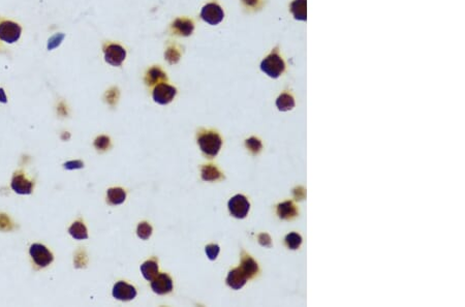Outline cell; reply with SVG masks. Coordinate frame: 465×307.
I'll return each mask as SVG.
<instances>
[{
  "label": "cell",
  "instance_id": "6da1fadb",
  "mask_svg": "<svg viewBox=\"0 0 465 307\" xmlns=\"http://www.w3.org/2000/svg\"><path fill=\"white\" fill-rule=\"evenodd\" d=\"M261 70L273 79H277L284 74L286 71V64L283 57L279 55L278 47L274 48V50L262 61Z\"/></svg>",
  "mask_w": 465,
  "mask_h": 307
},
{
  "label": "cell",
  "instance_id": "7a4b0ae2",
  "mask_svg": "<svg viewBox=\"0 0 465 307\" xmlns=\"http://www.w3.org/2000/svg\"><path fill=\"white\" fill-rule=\"evenodd\" d=\"M198 143L204 155L210 158H214L219 155L223 145V140L219 134L214 132H208L199 137Z\"/></svg>",
  "mask_w": 465,
  "mask_h": 307
},
{
  "label": "cell",
  "instance_id": "3957f363",
  "mask_svg": "<svg viewBox=\"0 0 465 307\" xmlns=\"http://www.w3.org/2000/svg\"><path fill=\"white\" fill-rule=\"evenodd\" d=\"M229 210L232 216L236 219H244L250 212L251 209V204L248 202V200L242 196V195H237L233 197L229 201Z\"/></svg>",
  "mask_w": 465,
  "mask_h": 307
},
{
  "label": "cell",
  "instance_id": "277c9868",
  "mask_svg": "<svg viewBox=\"0 0 465 307\" xmlns=\"http://www.w3.org/2000/svg\"><path fill=\"white\" fill-rule=\"evenodd\" d=\"M30 256L33 258L34 262L39 266V267H47L53 262V255L52 253L42 244L36 243L33 244L30 247L29 250Z\"/></svg>",
  "mask_w": 465,
  "mask_h": 307
},
{
  "label": "cell",
  "instance_id": "5b68a950",
  "mask_svg": "<svg viewBox=\"0 0 465 307\" xmlns=\"http://www.w3.org/2000/svg\"><path fill=\"white\" fill-rule=\"evenodd\" d=\"M177 90L175 87L170 86L166 83L158 84V86L153 90V100L160 105L170 104L176 97Z\"/></svg>",
  "mask_w": 465,
  "mask_h": 307
},
{
  "label": "cell",
  "instance_id": "8992f818",
  "mask_svg": "<svg viewBox=\"0 0 465 307\" xmlns=\"http://www.w3.org/2000/svg\"><path fill=\"white\" fill-rule=\"evenodd\" d=\"M225 17V13L221 6L215 3L206 5L201 12V18L210 25L220 24Z\"/></svg>",
  "mask_w": 465,
  "mask_h": 307
},
{
  "label": "cell",
  "instance_id": "52a82bcc",
  "mask_svg": "<svg viewBox=\"0 0 465 307\" xmlns=\"http://www.w3.org/2000/svg\"><path fill=\"white\" fill-rule=\"evenodd\" d=\"M105 59L113 67H120L127 57V51L120 45L110 44L104 48Z\"/></svg>",
  "mask_w": 465,
  "mask_h": 307
},
{
  "label": "cell",
  "instance_id": "ba28073f",
  "mask_svg": "<svg viewBox=\"0 0 465 307\" xmlns=\"http://www.w3.org/2000/svg\"><path fill=\"white\" fill-rule=\"evenodd\" d=\"M21 33L22 29L17 23L5 21L0 24V40L8 44L17 42L21 37Z\"/></svg>",
  "mask_w": 465,
  "mask_h": 307
},
{
  "label": "cell",
  "instance_id": "9c48e42d",
  "mask_svg": "<svg viewBox=\"0 0 465 307\" xmlns=\"http://www.w3.org/2000/svg\"><path fill=\"white\" fill-rule=\"evenodd\" d=\"M151 289L154 293H157L159 295L169 294L173 290V281L166 273L159 274L157 278L152 280Z\"/></svg>",
  "mask_w": 465,
  "mask_h": 307
},
{
  "label": "cell",
  "instance_id": "30bf717a",
  "mask_svg": "<svg viewBox=\"0 0 465 307\" xmlns=\"http://www.w3.org/2000/svg\"><path fill=\"white\" fill-rule=\"evenodd\" d=\"M172 33L179 37H190L195 30V24L188 18H178L171 25Z\"/></svg>",
  "mask_w": 465,
  "mask_h": 307
},
{
  "label": "cell",
  "instance_id": "8fae6325",
  "mask_svg": "<svg viewBox=\"0 0 465 307\" xmlns=\"http://www.w3.org/2000/svg\"><path fill=\"white\" fill-rule=\"evenodd\" d=\"M114 298L121 301H131L137 296L136 289L126 282H119L113 288Z\"/></svg>",
  "mask_w": 465,
  "mask_h": 307
},
{
  "label": "cell",
  "instance_id": "7c38bea8",
  "mask_svg": "<svg viewBox=\"0 0 465 307\" xmlns=\"http://www.w3.org/2000/svg\"><path fill=\"white\" fill-rule=\"evenodd\" d=\"M34 183L28 180L22 173H16L12 180V189L19 195H30Z\"/></svg>",
  "mask_w": 465,
  "mask_h": 307
},
{
  "label": "cell",
  "instance_id": "4fadbf2b",
  "mask_svg": "<svg viewBox=\"0 0 465 307\" xmlns=\"http://www.w3.org/2000/svg\"><path fill=\"white\" fill-rule=\"evenodd\" d=\"M247 280V276L239 267L230 271L227 279V284L233 290H240L245 286Z\"/></svg>",
  "mask_w": 465,
  "mask_h": 307
},
{
  "label": "cell",
  "instance_id": "5bb4252c",
  "mask_svg": "<svg viewBox=\"0 0 465 307\" xmlns=\"http://www.w3.org/2000/svg\"><path fill=\"white\" fill-rule=\"evenodd\" d=\"M244 257H242V262L240 265L241 270L245 273L247 276V279H253L258 274L259 272V266L257 262L250 256H246L244 253L242 254Z\"/></svg>",
  "mask_w": 465,
  "mask_h": 307
},
{
  "label": "cell",
  "instance_id": "9a60e30c",
  "mask_svg": "<svg viewBox=\"0 0 465 307\" xmlns=\"http://www.w3.org/2000/svg\"><path fill=\"white\" fill-rule=\"evenodd\" d=\"M167 80H168V78H167L166 73H164L162 71V69H160L159 67L151 68L145 76V82L149 86L165 82Z\"/></svg>",
  "mask_w": 465,
  "mask_h": 307
},
{
  "label": "cell",
  "instance_id": "2e32d148",
  "mask_svg": "<svg viewBox=\"0 0 465 307\" xmlns=\"http://www.w3.org/2000/svg\"><path fill=\"white\" fill-rule=\"evenodd\" d=\"M277 214L282 220H291L297 216V208L293 202L287 201L278 205Z\"/></svg>",
  "mask_w": 465,
  "mask_h": 307
},
{
  "label": "cell",
  "instance_id": "e0dca14e",
  "mask_svg": "<svg viewBox=\"0 0 465 307\" xmlns=\"http://www.w3.org/2000/svg\"><path fill=\"white\" fill-rule=\"evenodd\" d=\"M141 272L145 280L151 282L159 275V265L154 261H147L141 266Z\"/></svg>",
  "mask_w": 465,
  "mask_h": 307
},
{
  "label": "cell",
  "instance_id": "ac0fdd59",
  "mask_svg": "<svg viewBox=\"0 0 465 307\" xmlns=\"http://www.w3.org/2000/svg\"><path fill=\"white\" fill-rule=\"evenodd\" d=\"M290 10L296 20L306 21V0H294Z\"/></svg>",
  "mask_w": 465,
  "mask_h": 307
},
{
  "label": "cell",
  "instance_id": "d6986e66",
  "mask_svg": "<svg viewBox=\"0 0 465 307\" xmlns=\"http://www.w3.org/2000/svg\"><path fill=\"white\" fill-rule=\"evenodd\" d=\"M223 178L222 172L213 165H207L202 168V179L204 181H216Z\"/></svg>",
  "mask_w": 465,
  "mask_h": 307
},
{
  "label": "cell",
  "instance_id": "ffe728a7",
  "mask_svg": "<svg viewBox=\"0 0 465 307\" xmlns=\"http://www.w3.org/2000/svg\"><path fill=\"white\" fill-rule=\"evenodd\" d=\"M276 106L279 111L287 112L295 107V100L291 95L283 94L282 96L278 97L276 101Z\"/></svg>",
  "mask_w": 465,
  "mask_h": 307
},
{
  "label": "cell",
  "instance_id": "44dd1931",
  "mask_svg": "<svg viewBox=\"0 0 465 307\" xmlns=\"http://www.w3.org/2000/svg\"><path fill=\"white\" fill-rule=\"evenodd\" d=\"M108 200L110 204L112 205H120L124 201H126L127 194L122 189L120 188H115V189H110L107 193Z\"/></svg>",
  "mask_w": 465,
  "mask_h": 307
},
{
  "label": "cell",
  "instance_id": "7402d4cb",
  "mask_svg": "<svg viewBox=\"0 0 465 307\" xmlns=\"http://www.w3.org/2000/svg\"><path fill=\"white\" fill-rule=\"evenodd\" d=\"M69 233L71 236L77 240H84L88 238V232L85 225L81 222H76L73 226L69 229Z\"/></svg>",
  "mask_w": 465,
  "mask_h": 307
},
{
  "label": "cell",
  "instance_id": "603a6c76",
  "mask_svg": "<svg viewBox=\"0 0 465 307\" xmlns=\"http://www.w3.org/2000/svg\"><path fill=\"white\" fill-rule=\"evenodd\" d=\"M165 58L168 60V63L170 65L178 64L181 58V52H180L179 48L175 44L170 45L165 52Z\"/></svg>",
  "mask_w": 465,
  "mask_h": 307
},
{
  "label": "cell",
  "instance_id": "cb8c5ba5",
  "mask_svg": "<svg viewBox=\"0 0 465 307\" xmlns=\"http://www.w3.org/2000/svg\"><path fill=\"white\" fill-rule=\"evenodd\" d=\"M302 243V237L297 233H291L286 237V244L290 250H298Z\"/></svg>",
  "mask_w": 465,
  "mask_h": 307
},
{
  "label": "cell",
  "instance_id": "d4e9b609",
  "mask_svg": "<svg viewBox=\"0 0 465 307\" xmlns=\"http://www.w3.org/2000/svg\"><path fill=\"white\" fill-rule=\"evenodd\" d=\"M137 233L142 240H147L152 234V227L148 223H141L138 226Z\"/></svg>",
  "mask_w": 465,
  "mask_h": 307
},
{
  "label": "cell",
  "instance_id": "484cf974",
  "mask_svg": "<svg viewBox=\"0 0 465 307\" xmlns=\"http://www.w3.org/2000/svg\"><path fill=\"white\" fill-rule=\"evenodd\" d=\"M241 3L246 10L253 12L261 10L263 7V0H241Z\"/></svg>",
  "mask_w": 465,
  "mask_h": 307
},
{
  "label": "cell",
  "instance_id": "4316f807",
  "mask_svg": "<svg viewBox=\"0 0 465 307\" xmlns=\"http://www.w3.org/2000/svg\"><path fill=\"white\" fill-rule=\"evenodd\" d=\"M246 147L250 149L254 153V155H257V153H259L261 151L263 145H262V142L259 139L253 137L251 139L246 140Z\"/></svg>",
  "mask_w": 465,
  "mask_h": 307
},
{
  "label": "cell",
  "instance_id": "83f0119b",
  "mask_svg": "<svg viewBox=\"0 0 465 307\" xmlns=\"http://www.w3.org/2000/svg\"><path fill=\"white\" fill-rule=\"evenodd\" d=\"M220 247L217 244H210V245H207L206 249H205V252L207 254V257L211 260V261H214L217 256H219L220 254Z\"/></svg>",
  "mask_w": 465,
  "mask_h": 307
},
{
  "label": "cell",
  "instance_id": "f1b7e54d",
  "mask_svg": "<svg viewBox=\"0 0 465 307\" xmlns=\"http://www.w3.org/2000/svg\"><path fill=\"white\" fill-rule=\"evenodd\" d=\"M65 38H66V36L64 34H57V35L53 36L48 42V50H53V49L57 48L61 44V42L65 40Z\"/></svg>",
  "mask_w": 465,
  "mask_h": 307
},
{
  "label": "cell",
  "instance_id": "f546056e",
  "mask_svg": "<svg viewBox=\"0 0 465 307\" xmlns=\"http://www.w3.org/2000/svg\"><path fill=\"white\" fill-rule=\"evenodd\" d=\"M95 147L99 150H106L110 147V139L106 136H101L95 141Z\"/></svg>",
  "mask_w": 465,
  "mask_h": 307
},
{
  "label": "cell",
  "instance_id": "4dcf8cb0",
  "mask_svg": "<svg viewBox=\"0 0 465 307\" xmlns=\"http://www.w3.org/2000/svg\"><path fill=\"white\" fill-rule=\"evenodd\" d=\"M84 167V164L81 161H73V162H68L65 164V168L67 170H75V169H82Z\"/></svg>",
  "mask_w": 465,
  "mask_h": 307
},
{
  "label": "cell",
  "instance_id": "1f68e13d",
  "mask_svg": "<svg viewBox=\"0 0 465 307\" xmlns=\"http://www.w3.org/2000/svg\"><path fill=\"white\" fill-rule=\"evenodd\" d=\"M259 242L261 245H263V247H266V248L271 247V238L268 234H261L259 236Z\"/></svg>",
  "mask_w": 465,
  "mask_h": 307
},
{
  "label": "cell",
  "instance_id": "d6a6232c",
  "mask_svg": "<svg viewBox=\"0 0 465 307\" xmlns=\"http://www.w3.org/2000/svg\"><path fill=\"white\" fill-rule=\"evenodd\" d=\"M107 98H108V102L110 104H114L116 101H117V98H118V90L116 88L108 91V94H107Z\"/></svg>",
  "mask_w": 465,
  "mask_h": 307
},
{
  "label": "cell",
  "instance_id": "836d02e7",
  "mask_svg": "<svg viewBox=\"0 0 465 307\" xmlns=\"http://www.w3.org/2000/svg\"><path fill=\"white\" fill-rule=\"evenodd\" d=\"M0 103H8V99H7V96L5 94V90L3 88H0Z\"/></svg>",
  "mask_w": 465,
  "mask_h": 307
}]
</instances>
